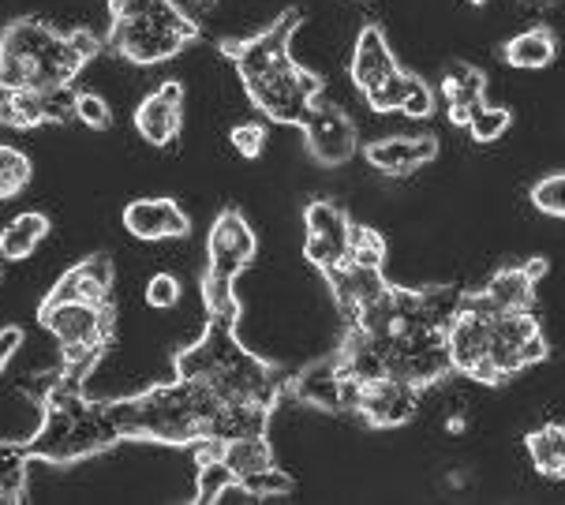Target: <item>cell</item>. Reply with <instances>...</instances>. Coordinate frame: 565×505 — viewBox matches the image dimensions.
<instances>
[{
	"label": "cell",
	"instance_id": "1",
	"mask_svg": "<svg viewBox=\"0 0 565 505\" xmlns=\"http://www.w3.org/2000/svg\"><path fill=\"white\" fill-rule=\"evenodd\" d=\"M461 289L457 284H405L386 281L375 297L341 314L344 337L330 352L333 367L341 370L344 386L394 378L419 394L435 389L454 375L449 367V319L457 311Z\"/></svg>",
	"mask_w": 565,
	"mask_h": 505
},
{
	"label": "cell",
	"instance_id": "2",
	"mask_svg": "<svg viewBox=\"0 0 565 505\" xmlns=\"http://www.w3.org/2000/svg\"><path fill=\"white\" fill-rule=\"evenodd\" d=\"M120 419L128 442L199 445L228 442L244 434H270V408L236 405L195 378H169L131 397H120Z\"/></svg>",
	"mask_w": 565,
	"mask_h": 505
},
{
	"label": "cell",
	"instance_id": "3",
	"mask_svg": "<svg viewBox=\"0 0 565 505\" xmlns=\"http://www.w3.org/2000/svg\"><path fill=\"white\" fill-rule=\"evenodd\" d=\"M446 345L454 375L472 378L480 386H505L521 370L551 359V341L535 308H494L480 289H461Z\"/></svg>",
	"mask_w": 565,
	"mask_h": 505
},
{
	"label": "cell",
	"instance_id": "4",
	"mask_svg": "<svg viewBox=\"0 0 565 505\" xmlns=\"http://www.w3.org/2000/svg\"><path fill=\"white\" fill-rule=\"evenodd\" d=\"M300 26H303L300 8H285L263 31L247 37H222L217 42L222 56L241 75L247 101L270 123H285V128H300L326 90L322 75L303 68L292 56V37Z\"/></svg>",
	"mask_w": 565,
	"mask_h": 505
},
{
	"label": "cell",
	"instance_id": "5",
	"mask_svg": "<svg viewBox=\"0 0 565 505\" xmlns=\"http://www.w3.org/2000/svg\"><path fill=\"white\" fill-rule=\"evenodd\" d=\"M172 370L180 378L210 386L225 401L270 408V412L285 401V383H289V370L255 356L236 337V319H222V314H210L203 333L172 356Z\"/></svg>",
	"mask_w": 565,
	"mask_h": 505
},
{
	"label": "cell",
	"instance_id": "6",
	"mask_svg": "<svg viewBox=\"0 0 565 505\" xmlns=\"http://www.w3.org/2000/svg\"><path fill=\"white\" fill-rule=\"evenodd\" d=\"M86 378L72 370H56L53 383L42 394V423L26 438L34 461L45 464H79L86 456H98L113 445L128 442L124 438L120 401L109 397H86Z\"/></svg>",
	"mask_w": 565,
	"mask_h": 505
},
{
	"label": "cell",
	"instance_id": "7",
	"mask_svg": "<svg viewBox=\"0 0 565 505\" xmlns=\"http://www.w3.org/2000/svg\"><path fill=\"white\" fill-rule=\"evenodd\" d=\"M90 31H56L45 19H12L0 31V90L75 87L86 64L102 53Z\"/></svg>",
	"mask_w": 565,
	"mask_h": 505
},
{
	"label": "cell",
	"instance_id": "8",
	"mask_svg": "<svg viewBox=\"0 0 565 505\" xmlns=\"http://www.w3.org/2000/svg\"><path fill=\"white\" fill-rule=\"evenodd\" d=\"M349 79L375 112H405L412 120H430L438 109L435 87L401 68V61L390 50V37L379 23L360 26L356 45H352Z\"/></svg>",
	"mask_w": 565,
	"mask_h": 505
},
{
	"label": "cell",
	"instance_id": "9",
	"mask_svg": "<svg viewBox=\"0 0 565 505\" xmlns=\"http://www.w3.org/2000/svg\"><path fill=\"white\" fill-rule=\"evenodd\" d=\"M199 37H203V23L180 15L169 0H109L105 45L139 68L172 61Z\"/></svg>",
	"mask_w": 565,
	"mask_h": 505
},
{
	"label": "cell",
	"instance_id": "10",
	"mask_svg": "<svg viewBox=\"0 0 565 505\" xmlns=\"http://www.w3.org/2000/svg\"><path fill=\"white\" fill-rule=\"evenodd\" d=\"M38 322L56 341L61 367L86 378L102 364L117 337V303L113 300H75L50 292L38 303Z\"/></svg>",
	"mask_w": 565,
	"mask_h": 505
},
{
	"label": "cell",
	"instance_id": "11",
	"mask_svg": "<svg viewBox=\"0 0 565 505\" xmlns=\"http://www.w3.org/2000/svg\"><path fill=\"white\" fill-rule=\"evenodd\" d=\"M258 255V236L247 225V217L236 206H225L214 217L206 236V270H203V303L206 314H222V319H241V284L244 270Z\"/></svg>",
	"mask_w": 565,
	"mask_h": 505
},
{
	"label": "cell",
	"instance_id": "12",
	"mask_svg": "<svg viewBox=\"0 0 565 505\" xmlns=\"http://www.w3.org/2000/svg\"><path fill=\"white\" fill-rule=\"evenodd\" d=\"M352 217L349 209L333 198H311L303 206V259H308L315 270L333 273L349 255V240H352Z\"/></svg>",
	"mask_w": 565,
	"mask_h": 505
},
{
	"label": "cell",
	"instance_id": "13",
	"mask_svg": "<svg viewBox=\"0 0 565 505\" xmlns=\"http://www.w3.org/2000/svg\"><path fill=\"white\" fill-rule=\"evenodd\" d=\"M300 131H303V147H308V154L326 169L349 165L360 150L356 120H352L341 105H322L319 101L308 112V120L300 123Z\"/></svg>",
	"mask_w": 565,
	"mask_h": 505
},
{
	"label": "cell",
	"instance_id": "14",
	"mask_svg": "<svg viewBox=\"0 0 565 505\" xmlns=\"http://www.w3.org/2000/svg\"><path fill=\"white\" fill-rule=\"evenodd\" d=\"M419 397H424L419 389L394 383V378H371V383L352 386L349 412L360 416L367 427L394 431V427H405L419 412Z\"/></svg>",
	"mask_w": 565,
	"mask_h": 505
},
{
	"label": "cell",
	"instance_id": "15",
	"mask_svg": "<svg viewBox=\"0 0 565 505\" xmlns=\"http://www.w3.org/2000/svg\"><path fill=\"white\" fill-rule=\"evenodd\" d=\"M75 120V87L50 90H0V128L31 131L42 123Z\"/></svg>",
	"mask_w": 565,
	"mask_h": 505
},
{
	"label": "cell",
	"instance_id": "16",
	"mask_svg": "<svg viewBox=\"0 0 565 505\" xmlns=\"http://www.w3.org/2000/svg\"><path fill=\"white\" fill-rule=\"evenodd\" d=\"M435 158H438V136H430V131H424V136H382L363 147V161L371 169H379L382 176H394V180L419 173Z\"/></svg>",
	"mask_w": 565,
	"mask_h": 505
},
{
	"label": "cell",
	"instance_id": "17",
	"mask_svg": "<svg viewBox=\"0 0 565 505\" xmlns=\"http://www.w3.org/2000/svg\"><path fill=\"white\" fill-rule=\"evenodd\" d=\"M184 128V83L166 79L158 90H150L136 109V131L150 147H169Z\"/></svg>",
	"mask_w": 565,
	"mask_h": 505
},
{
	"label": "cell",
	"instance_id": "18",
	"mask_svg": "<svg viewBox=\"0 0 565 505\" xmlns=\"http://www.w3.org/2000/svg\"><path fill=\"white\" fill-rule=\"evenodd\" d=\"M124 228L136 240H184L191 236V217L180 209L177 198H131L120 214Z\"/></svg>",
	"mask_w": 565,
	"mask_h": 505
},
{
	"label": "cell",
	"instance_id": "19",
	"mask_svg": "<svg viewBox=\"0 0 565 505\" xmlns=\"http://www.w3.org/2000/svg\"><path fill=\"white\" fill-rule=\"evenodd\" d=\"M547 259H524V262H505L487 278L483 284V300L494 303V308L516 311V308H535V297H540V281L547 278Z\"/></svg>",
	"mask_w": 565,
	"mask_h": 505
},
{
	"label": "cell",
	"instance_id": "20",
	"mask_svg": "<svg viewBox=\"0 0 565 505\" xmlns=\"http://www.w3.org/2000/svg\"><path fill=\"white\" fill-rule=\"evenodd\" d=\"M446 101V117L454 128H468L472 112L487 105V72L468 61H449L443 72V87H438Z\"/></svg>",
	"mask_w": 565,
	"mask_h": 505
},
{
	"label": "cell",
	"instance_id": "21",
	"mask_svg": "<svg viewBox=\"0 0 565 505\" xmlns=\"http://www.w3.org/2000/svg\"><path fill=\"white\" fill-rule=\"evenodd\" d=\"M554 56H558V34L547 23L524 26L502 45V61L516 72H543L554 64Z\"/></svg>",
	"mask_w": 565,
	"mask_h": 505
},
{
	"label": "cell",
	"instance_id": "22",
	"mask_svg": "<svg viewBox=\"0 0 565 505\" xmlns=\"http://www.w3.org/2000/svg\"><path fill=\"white\" fill-rule=\"evenodd\" d=\"M50 214L42 209H26V214H15L12 222L0 228V259L4 262H23L42 247V240L50 236Z\"/></svg>",
	"mask_w": 565,
	"mask_h": 505
},
{
	"label": "cell",
	"instance_id": "23",
	"mask_svg": "<svg viewBox=\"0 0 565 505\" xmlns=\"http://www.w3.org/2000/svg\"><path fill=\"white\" fill-rule=\"evenodd\" d=\"M34 453L26 438H4L0 442V502L19 505L26 502V483H31Z\"/></svg>",
	"mask_w": 565,
	"mask_h": 505
},
{
	"label": "cell",
	"instance_id": "24",
	"mask_svg": "<svg viewBox=\"0 0 565 505\" xmlns=\"http://www.w3.org/2000/svg\"><path fill=\"white\" fill-rule=\"evenodd\" d=\"M195 505H214V502H225L228 494H236V480L233 472L222 464V456L214 453L210 442H199L195 445Z\"/></svg>",
	"mask_w": 565,
	"mask_h": 505
},
{
	"label": "cell",
	"instance_id": "25",
	"mask_svg": "<svg viewBox=\"0 0 565 505\" xmlns=\"http://www.w3.org/2000/svg\"><path fill=\"white\" fill-rule=\"evenodd\" d=\"M524 450H529L535 472L547 480H565V423H543L524 434Z\"/></svg>",
	"mask_w": 565,
	"mask_h": 505
},
{
	"label": "cell",
	"instance_id": "26",
	"mask_svg": "<svg viewBox=\"0 0 565 505\" xmlns=\"http://www.w3.org/2000/svg\"><path fill=\"white\" fill-rule=\"evenodd\" d=\"M31 180H34L31 158H26L19 147H8V142H0V203H4V198L23 195L26 187H31Z\"/></svg>",
	"mask_w": 565,
	"mask_h": 505
},
{
	"label": "cell",
	"instance_id": "27",
	"mask_svg": "<svg viewBox=\"0 0 565 505\" xmlns=\"http://www.w3.org/2000/svg\"><path fill=\"white\" fill-rule=\"evenodd\" d=\"M513 128V109L510 105H480V109L472 112V120H468V136L476 142H498L505 136V131Z\"/></svg>",
	"mask_w": 565,
	"mask_h": 505
},
{
	"label": "cell",
	"instance_id": "28",
	"mask_svg": "<svg viewBox=\"0 0 565 505\" xmlns=\"http://www.w3.org/2000/svg\"><path fill=\"white\" fill-rule=\"evenodd\" d=\"M532 206L540 209V214H547V217H558V222H565V173H547V176H540L532 184Z\"/></svg>",
	"mask_w": 565,
	"mask_h": 505
},
{
	"label": "cell",
	"instance_id": "29",
	"mask_svg": "<svg viewBox=\"0 0 565 505\" xmlns=\"http://www.w3.org/2000/svg\"><path fill=\"white\" fill-rule=\"evenodd\" d=\"M75 120L86 123L90 131H109L113 128V109L102 94L94 90H75Z\"/></svg>",
	"mask_w": 565,
	"mask_h": 505
},
{
	"label": "cell",
	"instance_id": "30",
	"mask_svg": "<svg viewBox=\"0 0 565 505\" xmlns=\"http://www.w3.org/2000/svg\"><path fill=\"white\" fill-rule=\"evenodd\" d=\"M228 139H233V147L241 150V158H263V150H266V123H258V120H247V123H236L233 131H228Z\"/></svg>",
	"mask_w": 565,
	"mask_h": 505
},
{
	"label": "cell",
	"instance_id": "31",
	"mask_svg": "<svg viewBox=\"0 0 565 505\" xmlns=\"http://www.w3.org/2000/svg\"><path fill=\"white\" fill-rule=\"evenodd\" d=\"M184 297V289H180V281L172 278V273H154V278L147 281V303L154 311H172Z\"/></svg>",
	"mask_w": 565,
	"mask_h": 505
},
{
	"label": "cell",
	"instance_id": "32",
	"mask_svg": "<svg viewBox=\"0 0 565 505\" xmlns=\"http://www.w3.org/2000/svg\"><path fill=\"white\" fill-rule=\"evenodd\" d=\"M23 341H26L23 326H0V375H4L8 364L15 359V352L23 348Z\"/></svg>",
	"mask_w": 565,
	"mask_h": 505
},
{
	"label": "cell",
	"instance_id": "33",
	"mask_svg": "<svg viewBox=\"0 0 565 505\" xmlns=\"http://www.w3.org/2000/svg\"><path fill=\"white\" fill-rule=\"evenodd\" d=\"M169 4L177 8L180 15H188V19H195V23H203V12H206L203 0H169Z\"/></svg>",
	"mask_w": 565,
	"mask_h": 505
},
{
	"label": "cell",
	"instance_id": "34",
	"mask_svg": "<svg viewBox=\"0 0 565 505\" xmlns=\"http://www.w3.org/2000/svg\"><path fill=\"white\" fill-rule=\"evenodd\" d=\"M529 4H554V0H529Z\"/></svg>",
	"mask_w": 565,
	"mask_h": 505
},
{
	"label": "cell",
	"instance_id": "35",
	"mask_svg": "<svg viewBox=\"0 0 565 505\" xmlns=\"http://www.w3.org/2000/svg\"><path fill=\"white\" fill-rule=\"evenodd\" d=\"M468 4H472V8H480V4H487V0H468Z\"/></svg>",
	"mask_w": 565,
	"mask_h": 505
},
{
	"label": "cell",
	"instance_id": "36",
	"mask_svg": "<svg viewBox=\"0 0 565 505\" xmlns=\"http://www.w3.org/2000/svg\"><path fill=\"white\" fill-rule=\"evenodd\" d=\"M0 281H4V259H0Z\"/></svg>",
	"mask_w": 565,
	"mask_h": 505
},
{
	"label": "cell",
	"instance_id": "37",
	"mask_svg": "<svg viewBox=\"0 0 565 505\" xmlns=\"http://www.w3.org/2000/svg\"><path fill=\"white\" fill-rule=\"evenodd\" d=\"M203 4H206V8H214V4H217V0H203Z\"/></svg>",
	"mask_w": 565,
	"mask_h": 505
}]
</instances>
